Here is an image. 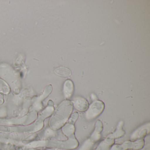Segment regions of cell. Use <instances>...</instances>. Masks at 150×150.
<instances>
[{
    "mask_svg": "<svg viewBox=\"0 0 150 150\" xmlns=\"http://www.w3.org/2000/svg\"><path fill=\"white\" fill-rule=\"evenodd\" d=\"M104 105L102 102L96 101L93 103L90 107L87 113V117L89 118H93L100 115Z\"/></svg>",
    "mask_w": 150,
    "mask_h": 150,
    "instance_id": "1",
    "label": "cell"
},
{
    "mask_svg": "<svg viewBox=\"0 0 150 150\" xmlns=\"http://www.w3.org/2000/svg\"><path fill=\"white\" fill-rule=\"evenodd\" d=\"M54 72L58 76L64 78L70 77L72 74L70 69L64 67H58L55 69Z\"/></svg>",
    "mask_w": 150,
    "mask_h": 150,
    "instance_id": "4",
    "label": "cell"
},
{
    "mask_svg": "<svg viewBox=\"0 0 150 150\" xmlns=\"http://www.w3.org/2000/svg\"><path fill=\"white\" fill-rule=\"evenodd\" d=\"M9 88L7 84L2 80L0 79V92L7 94L9 93Z\"/></svg>",
    "mask_w": 150,
    "mask_h": 150,
    "instance_id": "5",
    "label": "cell"
},
{
    "mask_svg": "<svg viewBox=\"0 0 150 150\" xmlns=\"http://www.w3.org/2000/svg\"><path fill=\"white\" fill-rule=\"evenodd\" d=\"M73 103L75 108L79 111H85L88 107L87 101L82 97H76L74 100Z\"/></svg>",
    "mask_w": 150,
    "mask_h": 150,
    "instance_id": "2",
    "label": "cell"
},
{
    "mask_svg": "<svg viewBox=\"0 0 150 150\" xmlns=\"http://www.w3.org/2000/svg\"><path fill=\"white\" fill-rule=\"evenodd\" d=\"M74 90L73 83L70 80H67L65 82L64 86V92L65 96L67 99L71 97Z\"/></svg>",
    "mask_w": 150,
    "mask_h": 150,
    "instance_id": "3",
    "label": "cell"
}]
</instances>
